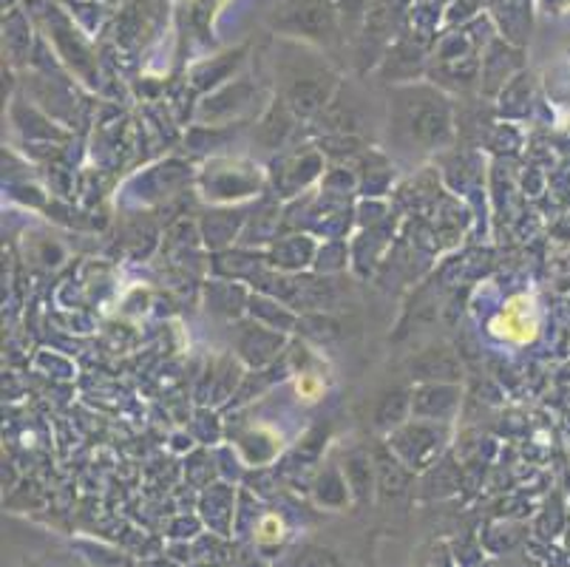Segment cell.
Wrapping results in <instances>:
<instances>
[{"mask_svg": "<svg viewBox=\"0 0 570 567\" xmlns=\"http://www.w3.org/2000/svg\"><path fill=\"white\" fill-rule=\"evenodd\" d=\"M505 324V330H500L502 335L514 338V341H528L533 338V330H537V321H533V310L531 301L528 299H514L511 304L505 306V312L500 315L494 326Z\"/></svg>", "mask_w": 570, "mask_h": 567, "instance_id": "obj_1", "label": "cell"}]
</instances>
